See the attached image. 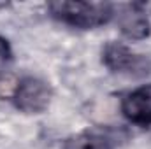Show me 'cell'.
I'll list each match as a JSON object with an SVG mask.
<instances>
[{
    "label": "cell",
    "mask_w": 151,
    "mask_h": 149,
    "mask_svg": "<svg viewBox=\"0 0 151 149\" xmlns=\"http://www.w3.org/2000/svg\"><path fill=\"white\" fill-rule=\"evenodd\" d=\"M119 27H121V34L130 40H142L151 32L150 19L141 11L139 4L125 5V11L119 14Z\"/></svg>",
    "instance_id": "8992f818"
},
{
    "label": "cell",
    "mask_w": 151,
    "mask_h": 149,
    "mask_svg": "<svg viewBox=\"0 0 151 149\" xmlns=\"http://www.w3.org/2000/svg\"><path fill=\"white\" fill-rule=\"evenodd\" d=\"M118 146V133L111 128L93 126L70 135L62 149H114Z\"/></svg>",
    "instance_id": "5b68a950"
},
{
    "label": "cell",
    "mask_w": 151,
    "mask_h": 149,
    "mask_svg": "<svg viewBox=\"0 0 151 149\" xmlns=\"http://www.w3.org/2000/svg\"><path fill=\"white\" fill-rule=\"evenodd\" d=\"M11 56H12V53H11L9 42H7L4 37H0V70L11 62Z\"/></svg>",
    "instance_id": "52a82bcc"
},
{
    "label": "cell",
    "mask_w": 151,
    "mask_h": 149,
    "mask_svg": "<svg viewBox=\"0 0 151 149\" xmlns=\"http://www.w3.org/2000/svg\"><path fill=\"white\" fill-rule=\"evenodd\" d=\"M49 14L74 28H97L109 23L114 16V5L106 2H79V0H60L47 5Z\"/></svg>",
    "instance_id": "6da1fadb"
},
{
    "label": "cell",
    "mask_w": 151,
    "mask_h": 149,
    "mask_svg": "<svg viewBox=\"0 0 151 149\" xmlns=\"http://www.w3.org/2000/svg\"><path fill=\"white\" fill-rule=\"evenodd\" d=\"M123 116L137 125V126H150L151 125V84H144L134 91H130L121 100Z\"/></svg>",
    "instance_id": "277c9868"
},
{
    "label": "cell",
    "mask_w": 151,
    "mask_h": 149,
    "mask_svg": "<svg viewBox=\"0 0 151 149\" xmlns=\"http://www.w3.org/2000/svg\"><path fill=\"white\" fill-rule=\"evenodd\" d=\"M102 63L111 70V72H127V74H148L150 70V62L135 54L128 46L121 42H107L102 49Z\"/></svg>",
    "instance_id": "3957f363"
},
{
    "label": "cell",
    "mask_w": 151,
    "mask_h": 149,
    "mask_svg": "<svg viewBox=\"0 0 151 149\" xmlns=\"http://www.w3.org/2000/svg\"><path fill=\"white\" fill-rule=\"evenodd\" d=\"M53 98V90L49 82L39 77H23L18 81V86L12 95V102L16 109H19L25 114H40L44 112Z\"/></svg>",
    "instance_id": "7a4b0ae2"
}]
</instances>
